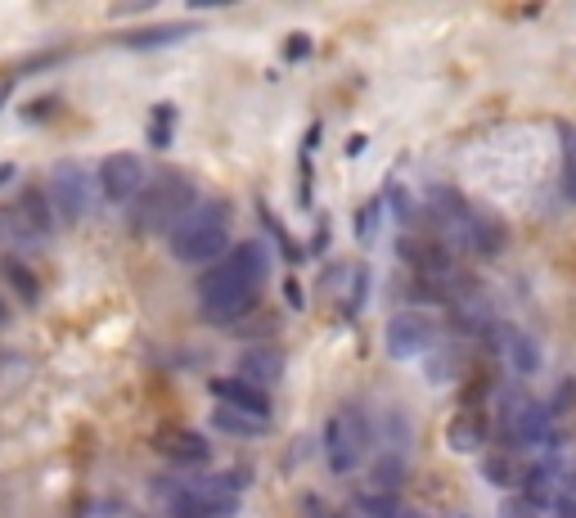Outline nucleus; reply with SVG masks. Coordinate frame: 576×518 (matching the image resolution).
I'll list each match as a JSON object with an SVG mask.
<instances>
[{
    "instance_id": "nucleus-1",
    "label": "nucleus",
    "mask_w": 576,
    "mask_h": 518,
    "mask_svg": "<svg viewBox=\"0 0 576 518\" xmlns=\"http://www.w3.org/2000/svg\"><path fill=\"white\" fill-rule=\"evenodd\" d=\"M198 203H203L198 198V180L189 172L167 167V172L149 176V185L136 198V231H145V235H172Z\"/></svg>"
},
{
    "instance_id": "nucleus-2",
    "label": "nucleus",
    "mask_w": 576,
    "mask_h": 518,
    "mask_svg": "<svg viewBox=\"0 0 576 518\" xmlns=\"http://www.w3.org/2000/svg\"><path fill=\"white\" fill-rule=\"evenodd\" d=\"M172 257L185 266H212L221 262L230 248V198H203L194 213L167 235Z\"/></svg>"
},
{
    "instance_id": "nucleus-3",
    "label": "nucleus",
    "mask_w": 576,
    "mask_h": 518,
    "mask_svg": "<svg viewBox=\"0 0 576 518\" xmlns=\"http://www.w3.org/2000/svg\"><path fill=\"white\" fill-rule=\"evenodd\" d=\"M374 447V420H370V410L361 401H342L333 414H329V424H324V456H329V469L342 478V473H352L365 465Z\"/></svg>"
},
{
    "instance_id": "nucleus-4",
    "label": "nucleus",
    "mask_w": 576,
    "mask_h": 518,
    "mask_svg": "<svg viewBox=\"0 0 576 518\" xmlns=\"http://www.w3.org/2000/svg\"><path fill=\"white\" fill-rule=\"evenodd\" d=\"M271 275V248L262 240H240L221 262H212L203 275H198V297L207 293H225V289H262Z\"/></svg>"
},
{
    "instance_id": "nucleus-5",
    "label": "nucleus",
    "mask_w": 576,
    "mask_h": 518,
    "mask_svg": "<svg viewBox=\"0 0 576 518\" xmlns=\"http://www.w3.org/2000/svg\"><path fill=\"white\" fill-rule=\"evenodd\" d=\"M446 321H450L455 334H469V339H487V334L500 330L496 302H491V293H487L478 280H459V284L450 289V297H446Z\"/></svg>"
},
{
    "instance_id": "nucleus-6",
    "label": "nucleus",
    "mask_w": 576,
    "mask_h": 518,
    "mask_svg": "<svg viewBox=\"0 0 576 518\" xmlns=\"http://www.w3.org/2000/svg\"><path fill=\"white\" fill-rule=\"evenodd\" d=\"M46 194H50L59 226H81L86 207H90V172L77 158H59L46 176Z\"/></svg>"
},
{
    "instance_id": "nucleus-7",
    "label": "nucleus",
    "mask_w": 576,
    "mask_h": 518,
    "mask_svg": "<svg viewBox=\"0 0 576 518\" xmlns=\"http://www.w3.org/2000/svg\"><path fill=\"white\" fill-rule=\"evenodd\" d=\"M549 420H554V414H549L545 401H536L527 392H505V401H500V438L509 447L545 442L549 438Z\"/></svg>"
},
{
    "instance_id": "nucleus-8",
    "label": "nucleus",
    "mask_w": 576,
    "mask_h": 518,
    "mask_svg": "<svg viewBox=\"0 0 576 518\" xmlns=\"http://www.w3.org/2000/svg\"><path fill=\"white\" fill-rule=\"evenodd\" d=\"M95 185H99V194H104L108 203L127 207V203H136V198H140V189L149 185V176H145V163H140V154H127V149H118V154H108V158L99 163V172H95Z\"/></svg>"
},
{
    "instance_id": "nucleus-9",
    "label": "nucleus",
    "mask_w": 576,
    "mask_h": 518,
    "mask_svg": "<svg viewBox=\"0 0 576 518\" xmlns=\"http://www.w3.org/2000/svg\"><path fill=\"white\" fill-rule=\"evenodd\" d=\"M437 348V321L428 311H397L388 321V352L392 361H423Z\"/></svg>"
},
{
    "instance_id": "nucleus-10",
    "label": "nucleus",
    "mask_w": 576,
    "mask_h": 518,
    "mask_svg": "<svg viewBox=\"0 0 576 518\" xmlns=\"http://www.w3.org/2000/svg\"><path fill=\"white\" fill-rule=\"evenodd\" d=\"M487 442H491V420L482 405H459L446 420V447L455 456H478L487 451Z\"/></svg>"
},
{
    "instance_id": "nucleus-11",
    "label": "nucleus",
    "mask_w": 576,
    "mask_h": 518,
    "mask_svg": "<svg viewBox=\"0 0 576 518\" xmlns=\"http://www.w3.org/2000/svg\"><path fill=\"white\" fill-rule=\"evenodd\" d=\"M154 451L167 465H180V469H198V465L212 460V442L198 429H158L154 433Z\"/></svg>"
},
{
    "instance_id": "nucleus-12",
    "label": "nucleus",
    "mask_w": 576,
    "mask_h": 518,
    "mask_svg": "<svg viewBox=\"0 0 576 518\" xmlns=\"http://www.w3.org/2000/svg\"><path fill=\"white\" fill-rule=\"evenodd\" d=\"M563 491H567V473H563V465H554V460H540V465H531V469L523 473V500H527L536 514H554L558 500H563Z\"/></svg>"
},
{
    "instance_id": "nucleus-13",
    "label": "nucleus",
    "mask_w": 576,
    "mask_h": 518,
    "mask_svg": "<svg viewBox=\"0 0 576 518\" xmlns=\"http://www.w3.org/2000/svg\"><path fill=\"white\" fill-rule=\"evenodd\" d=\"M509 248V226L500 213H491V207H474V217H469V235H465V253L474 257H500Z\"/></svg>"
},
{
    "instance_id": "nucleus-14",
    "label": "nucleus",
    "mask_w": 576,
    "mask_h": 518,
    "mask_svg": "<svg viewBox=\"0 0 576 518\" xmlns=\"http://www.w3.org/2000/svg\"><path fill=\"white\" fill-rule=\"evenodd\" d=\"M212 397H221V405H230V410L253 414V420H266V414H271L266 388H253L244 379H212Z\"/></svg>"
},
{
    "instance_id": "nucleus-15",
    "label": "nucleus",
    "mask_w": 576,
    "mask_h": 518,
    "mask_svg": "<svg viewBox=\"0 0 576 518\" xmlns=\"http://www.w3.org/2000/svg\"><path fill=\"white\" fill-rule=\"evenodd\" d=\"M496 352L509 361L514 374H531L540 365V343L527 330H518V325H500L496 330Z\"/></svg>"
},
{
    "instance_id": "nucleus-16",
    "label": "nucleus",
    "mask_w": 576,
    "mask_h": 518,
    "mask_svg": "<svg viewBox=\"0 0 576 518\" xmlns=\"http://www.w3.org/2000/svg\"><path fill=\"white\" fill-rule=\"evenodd\" d=\"M280 374H284V352H280V348H271V343L244 348V356H240V379H244V383L271 388Z\"/></svg>"
},
{
    "instance_id": "nucleus-17",
    "label": "nucleus",
    "mask_w": 576,
    "mask_h": 518,
    "mask_svg": "<svg viewBox=\"0 0 576 518\" xmlns=\"http://www.w3.org/2000/svg\"><path fill=\"white\" fill-rule=\"evenodd\" d=\"M0 244H10L14 253H32V248L46 244V235L19 213L14 203H6V207H0Z\"/></svg>"
},
{
    "instance_id": "nucleus-18",
    "label": "nucleus",
    "mask_w": 576,
    "mask_h": 518,
    "mask_svg": "<svg viewBox=\"0 0 576 518\" xmlns=\"http://www.w3.org/2000/svg\"><path fill=\"white\" fill-rule=\"evenodd\" d=\"M0 280L23 306H41V275L23 257H0Z\"/></svg>"
},
{
    "instance_id": "nucleus-19",
    "label": "nucleus",
    "mask_w": 576,
    "mask_h": 518,
    "mask_svg": "<svg viewBox=\"0 0 576 518\" xmlns=\"http://www.w3.org/2000/svg\"><path fill=\"white\" fill-rule=\"evenodd\" d=\"M14 207H19V213H23V217H28V222H32V226L46 235V240L55 235V226H59V222H55L50 194H46L41 185H23V189H19V198H14Z\"/></svg>"
},
{
    "instance_id": "nucleus-20",
    "label": "nucleus",
    "mask_w": 576,
    "mask_h": 518,
    "mask_svg": "<svg viewBox=\"0 0 576 518\" xmlns=\"http://www.w3.org/2000/svg\"><path fill=\"white\" fill-rule=\"evenodd\" d=\"M185 37H194V23H158V28H140V32H127V37H118L127 50H158V46H176V41H185Z\"/></svg>"
},
{
    "instance_id": "nucleus-21",
    "label": "nucleus",
    "mask_w": 576,
    "mask_h": 518,
    "mask_svg": "<svg viewBox=\"0 0 576 518\" xmlns=\"http://www.w3.org/2000/svg\"><path fill=\"white\" fill-rule=\"evenodd\" d=\"M428 356H432V361H428V379H432V383H459V379L469 374L465 348H432Z\"/></svg>"
},
{
    "instance_id": "nucleus-22",
    "label": "nucleus",
    "mask_w": 576,
    "mask_h": 518,
    "mask_svg": "<svg viewBox=\"0 0 576 518\" xmlns=\"http://www.w3.org/2000/svg\"><path fill=\"white\" fill-rule=\"evenodd\" d=\"M370 487L397 496V491L406 487V456H401V451H379V460H374V469H370Z\"/></svg>"
},
{
    "instance_id": "nucleus-23",
    "label": "nucleus",
    "mask_w": 576,
    "mask_h": 518,
    "mask_svg": "<svg viewBox=\"0 0 576 518\" xmlns=\"http://www.w3.org/2000/svg\"><path fill=\"white\" fill-rule=\"evenodd\" d=\"M212 429H216V433H230V438H262L266 420H253V414H244V410L216 405V410H212Z\"/></svg>"
},
{
    "instance_id": "nucleus-24",
    "label": "nucleus",
    "mask_w": 576,
    "mask_h": 518,
    "mask_svg": "<svg viewBox=\"0 0 576 518\" xmlns=\"http://www.w3.org/2000/svg\"><path fill=\"white\" fill-rule=\"evenodd\" d=\"M478 473H482V482H491V487H514V482H523V469H518L514 451H487Z\"/></svg>"
},
{
    "instance_id": "nucleus-25",
    "label": "nucleus",
    "mask_w": 576,
    "mask_h": 518,
    "mask_svg": "<svg viewBox=\"0 0 576 518\" xmlns=\"http://www.w3.org/2000/svg\"><path fill=\"white\" fill-rule=\"evenodd\" d=\"M558 180H563V194L576 203V127L572 123H558Z\"/></svg>"
},
{
    "instance_id": "nucleus-26",
    "label": "nucleus",
    "mask_w": 576,
    "mask_h": 518,
    "mask_svg": "<svg viewBox=\"0 0 576 518\" xmlns=\"http://www.w3.org/2000/svg\"><path fill=\"white\" fill-rule=\"evenodd\" d=\"M357 514H361V518H401V514H406V505H401L397 496H388V491H374V487H370V491H361V496H357Z\"/></svg>"
},
{
    "instance_id": "nucleus-27",
    "label": "nucleus",
    "mask_w": 576,
    "mask_h": 518,
    "mask_svg": "<svg viewBox=\"0 0 576 518\" xmlns=\"http://www.w3.org/2000/svg\"><path fill=\"white\" fill-rule=\"evenodd\" d=\"M576 405V379H563L558 388H554V401H549V414H567Z\"/></svg>"
},
{
    "instance_id": "nucleus-28",
    "label": "nucleus",
    "mask_w": 576,
    "mask_h": 518,
    "mask_svg": "<svg viewBox=\"0 0 576 518\" xmlns=\"http://www.w3.org/2000/svg\"><path fill=\"white\" fill-rule=\"evenodd\" d=\"M500 518H540V514H536V509H531L523 496H509V500L500 505Z\"/></svg>"
},
{
    "instance_id": "nucleus-29",
    "label": "nucleus",
    "mask_w": 576,
    "mask_h": 518,
    "mask_svg": "<svg viewBox=\"0 0 576 518\" xmlns=\"http://www.w3.org/2000/svg\"><path fill=\"white\" fill-rule=\"evenodd\" d=\"M302 55H311V37H306V32H293V41L284 46V59L293 63V59H302Z\"/></svg>"
},
{
    "instance_id": "nucleus-30",
    "label": "nucleus",
    "mask_w": 576,
    "mask_h": 518,
    "mask_svg": "<svg viewBox=\"0 0 576 518\" xmlns=\"http://www.w3.org/2000/svg\"><path fill=\"white\" fill-rule=\"evenodd\" d=\"M374 213H379V203H370L365 213H361V226H357V235H361V240H370V235H374Z\"/></svg>"
},
{
    "instance_id": "nucleus-31",
    "label": "nucleus",
    "mask_w": 576,
    "mask_h": 518,
    "mask_svg": "<svg viewBox=\"0 0 576 518\" xmlns=\"http://www.w3.org/2000/svg\"><path fill=\"white\" fill-rule=\"evenodd\" d=\"M10 176H14V163H0V185H10Z\"/></svg>"
},
{
    "instance_id": "nucleus-32",
    "label": "nucleus",
    "mask_w": 576,
    "mask_h": 518,
    "mask_svg": "<svg viewBox=\"0 0 576 518\" xmlns=\"http://www.w3.org/2000/svg\"><path fill=\"white\" fill-rule=\"evenodd\" d=\"M567 496H572V500H576V465H572V469H567Z\"/></svg>"
},
{
    "instance_id": "nucleus-33",
    "label": "nucleus",
    "mask_w": 576,
    "mask_h": 518,
    "mask_svg": "<svg viewBox=\"0 0 576 518\" xmlns=\"http://www.w3.org/2000/svg\"><path fill=\"white\" fill-rule=\"evenodd\" d=\"M10 90H14V77H10V81H0V104L10 99Z\"/></svg>"
},
{
    "instance_id": "nucleus-34",
    "label": "nucleus",
    "mask_w": 576,
    "mask_h": 518,
    "mask_svg": "<svg viewBox=\"0 0 576 518\" xmlns=\"http://www.w3.org/2000/svg\"><path fill=\"white\" fill-rule=\"evenodd\" d=\"M0 325H10V306L6 302H0Z\"/></svg>"
},
{
    "instance_id": "nucleus-35",
    "label": "nucleus",
    "mask_w": 576,
    "mask_h": 518,
    "mask_svg": "<svg viewBox=\"0 0 576 518\" xmlns=\"http://www.w3.org/2000/svg\"><path fill=\"white\" fill-rule=\"evenodd\" d=\"M333 518H361V514H357V509H342V514H333Z\"/></svg>"
},
{
    "instance_id": "nucleus-36",
    "label": "nucleus",
    "mask_w": 576,
    "mask_h": 518,
    "mask_svg": "<svg viewBox=\"0 0 576 518\" xmlns=\"http://www.w3.org/2000/svg\"><path fill=\"white\" fill-rule=\"evenodd\" d=\"M401 518H428V514H419V509H406V514H401Z\"/></svg>"
}]
</instances>
